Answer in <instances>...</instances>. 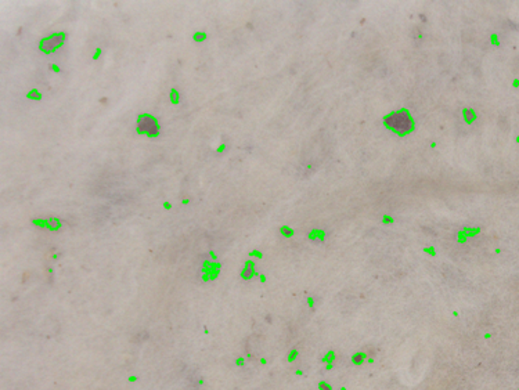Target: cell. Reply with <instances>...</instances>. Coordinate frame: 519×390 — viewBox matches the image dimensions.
Returning a JSON list of instances; mask_svg holds the SVG:
<instances>
[{"mask_svg":"<svg viewBox=\"0 0 519 390\" xmlns=\"http://www.w3.org/2000/svg\"><path fill=\"white\" fill-rule=\"evenodd\" d=\"M138 130H140V131H144V133L150 134V136H157L159 131V128L158 125H157V122H155V119H152L151 116L145 115L141 116V118L138 119Z\"/></svg>","mask_w":519,"mask_h":390,"instance_id":"cell-1","label":"cell"},{"mask_svg":"<svg viewBox=\"0 0 519 390\" xmlns=\"http://www.w3.org/2000/svg\"><path fill=\"white\" fill-rule=\"evenodd\" d=\"M63 43H64V35H51V36L46 37V39L42 40L40 49L49 53V51L57 50Z\"/></svg>","mask_w":519,"mask_h":390,"instance_id":"cell-2","label":"cell"},{"mask_svg":"<svg viewBox=\"0 0 519 390\" xmlns=\"http://www.w3.org/2000/svg\"><path fill=\"white\" fill-rule=\"evenodd\" d=\"M390 126L397 131H406L410 129V121L404 114H396L389 119Z\"/></svg>","mask_w":519,"mask_h":390,"instance_id":"cell-3","label":"cell"}]
</instances>
